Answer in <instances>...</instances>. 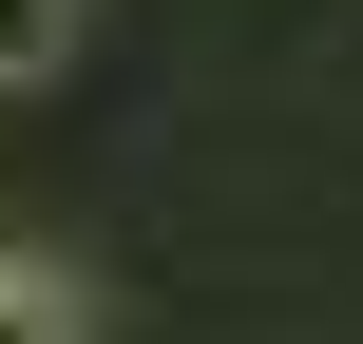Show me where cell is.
Listing matches in <instances>:
<instances>
[{
	"label": "cell",
	"mask_w": 363,
	"mask_h": 344,
	"mask_svg": "<svg viewBox=\"0 0 363 344\" xmlns=\"http://www.w3.org/2000/svg\"><path fill=\"white\" fill-rule=\"evenodd\" d=\"M57 57H77V0H0V96H38Z\"/></svg>",
	"instance_id": "1"
},
{
	"label": "cell",
	"mask_w": 363,
	"mask_h": 344,
	"mask_svg": "<svg viewBox=\"0 0 363 344\" xmlns=\"http://www.w3.org/2000/svg\"><path fill=\"white\" fill-rule=\"evenodd\" d=\"M0 344H96V326H77V287H57V268H0Z\"/></svg>",
	"instance_id": "2"
}]
</instances>
